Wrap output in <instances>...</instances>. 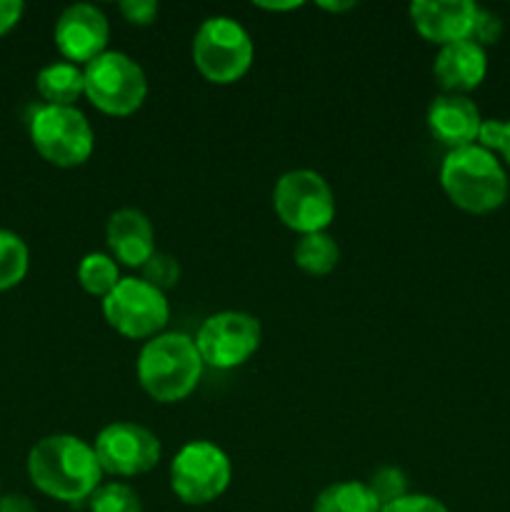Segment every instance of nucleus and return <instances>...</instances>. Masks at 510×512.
<instances>
[{
  "instance_id": "f257e3e1",
  "label": "nucleus",
  "mask_w": 510,
  "mask_h": 512,
  "mask_svg": "<svg viewBox=\"0 0 510 512\" xmlns=\"http://www.w3.org/2000/svg\"><path fill=\"white\" fill-rule=\"evenodd\" d=\"M103 468L90 443L70 433L38 440L28 453V478L45 498L60 503H88L103 485Z\"/></svg>"
},
{
  "instance_id": "f03ea898",
  "label": "nucleus",
  "mask_w": 510,
  "mask_h": 512,
  "mask_svg": "<svg viewBox=\"0 0 510 512\" xmlns=\"http://www.w3.org/2000/svg\"><path fill=\"white\" fill-rule=\"evenodd\" d=\"M203 360H200L195 340L185 333H160L143 343L135 375L150 400L160 405H175L188 400L203 378Z\"/></svg>"
},
{
  "instance_id": "7ed1b4c3",
  "label": "nucleus",
  "mask_w": 510,
  "mask_h": 512,
  "mask_svg": "<svg viewBox=\"0 0 510 512\" xmlns=\"http://www.w3.org/2000/svg\"><path fill=\"white\" fill-rule=\"evenodd\" d=\"M440 188L463 213L488 215L505 205L510 180L498 155L475 143L445 153L440 163Z\"/></svg>"
},
{
  "instance_id": "20e7f679",
  "label": "nucleus",
  "mask_w": 510,
  "mask_h": 512,
  "mask_svg": "<svg viewBox=\"0 0 510 512\" xmlns=\"http://www.w3.org/2000/svg\"><path fill=\"white\" fill-rule=\"evenodd\" d=\"M190 55L195 70L208 83L233 85L253 68L255 43L238 20L230 15H213L195 30Z\"/></svg>"
},
{
  "instance_id": "39448f33",
  "label": "nucleus",
  "mask_w": 510,
  "mask_h": 512,
  "mask_svg": "<svg viewBox=\"0 0 510 512\" xmlns=\"http://www.w3.org/2000/svg\"><path fill=\"white\" fill-rule=\"evenodd\" d=\"M30 143L55 168H80L95 150V130L83 110L38 105L28 118Z\"/></svg>"
},
{
  "instance_id": "423d86ee",
  "label": "nucleus",
  "mask_w": 510,
  "mask_h": 512,
  "mask_svg": "<svg viewBox=\"0 0 510 512\" xmlns=\"http://www.w3.org/2000/svg\"><path fill=\"white\" fill-rule=\"evenodd\" d=\"M85 98L110 118H128L148 98V78L138 60L123 50H105L83 68Z\"/></svg>"
},
{
  "instance_id": "0eeeda50",
  "label": "nucleus",
  "mask_w": 510,
  "mask_h": 512,
  "mask_svg": "<svg viewBox=\"0 0 510 512\" xmlns=\"http://www.w3.org/2000/svg\"><path fill=\"white\" fill-rule=\"evenodd\" d=\"M273 210L288 230L303 235L325 233L335 220V193L315 170H288L273 188Z\"/></svg>"
},
{
  "instance_id": "6e6552de",
  "label": "nucleus",
  "mask_w": 510,
  "mask_h": 512,
  "mask_svg": "<svg viewBox=\"0 0 510 512\" xmlns=\"http://www.w3.org/2000/svg\"><path fill=\"white\" fill-rule=\"evenodd\" d=\"M233 480L228 453L210 440H190L170 460V490L185 505H210Z\"/></svg>"
},
{
  "instance_id": "1a4fd4ad",
  "label": "nucleus",
  "mask_w": 510,
  "mask_h": 512,
  "mask_svg": "<svg viewBox=\"0 0 510 512\" xmlns=\"http://www.w3.org/2000/svg\"><path fill=\"white\" fill-rule=\"evenodd\" d=\"M100 303L105 323L128 340L148 343L155 335L165 333L170 320L168 295L143 278H123Z\"/></svg>"
},
{
  "instance_id": "9d476101",
  "label": "nucleus",
  "mask_w": 510,
  "mask_h": 512,
  "mask_svg": "<svg viewBox=\"0 0 510 512\" xmlns=\"http://www.w3.org/2000/svg\"><path fill=\"white\" fill-rule=\"evenodd\" d=\"M193 340L205 368L235 370L258 353L263 328L255 315L243 310H220L203 320Z\"/></svg>"
},
{
  "instance_id": "9b49d317",
  "label": "nucleus",
  "mask_w": 510,
  "mask_h": 512,
  "mask_svg": "<svg viewBox=\"0 0 510 512\" xmlns=\"http://www.w3.org/2000/svg\"><path fill=\"white\" fill-rule=\"evenodd\" d=\"M98 463L105 475L113 478H138L150 473L163 458V445L160 438L145 425L118 423L105 425L93 443Z\"/></svg>"
},
{
  "instance_id": "f8f14e48",
  "label": "nucleus",
  "mask_w": 510,
  "mask_h": 512,
  "mask_svg": "<svg viewBox=\"0 0 510 512\" xmlns=\"http://www.w3.org/2000/svg\"><path fill=\"white\" fill-rule=\"evenodd\" d=\"M53 40L65 63L85 68V65L93 63L98 55H103L105 50H108V15H105L98 5H68V8L58 15V20H55Z\"/></svg>"
},
{
  "instance_id": "ddd939ff",
  "label": "nucleus",
  "mask_w": 510,
  "mask_h": 512,
  "mask_svg": "<svg viewBox=\"0 0 510 512\" xmlns=\"http://www.w3.org/2000/svg\"><path fill=\"white\" fill-rule=\"evenodd\" d=\"M475 13L473 0H415L408 8L415 33L438 48L470 40Z\"/></svg>"
},
{
  "instance_id": "4468645a",
  "label": "nucleus",
  "mask_w": 510,
  "mask_h": 512,
  "mask_svg": "<svg viewBox=\"0 0 510 512\" xmlns=\"http://www.w3.org/2000/svg\"><path fill=\"white\" fill-rule=\"evenodd\" d=\"M425 125H428L430 138L450 153V150L478 143L483 115L468 95L440 93L438 98L430 100L425 110Z\"/></svg>"
},
{
  "instance_id": "2eb2a0df",
  "label": "nucleus",
  "mask_w": 510,
  "mask_h": 512,
  "mask_svg": "<svg viewBox=\"0 0 510 512\" xmlns=\"http://www.w3.org/2000/svg\"><path fill=\"white\" fill-rule=\"evenodd\" d=\"M105 243L115 263L125 268H143L155 255V228L138 208L115 210L105 225Z\"/></svg>"
},
{
  "instance_id": "dca6fc26",
  "label": "nucleus",
  "mask_w": 510,
  "mask_h": 512,
  "mask_svg": "<svg viewBox=\"0 0 510 512\" xmlns=\"http://www.w3.org/2000/svg\"><path fill=\"white\" fill-rule=\"evenodd\" d=\"M433 75L443 93L468 95L480 88L488 75V53L475 40L445 45L435 55Z\"/></svg>"
},
{
  "instance_id": "f3484780",
  "label": "nucleus",
  "mask_w": 510,
  "mask_h": 512,
  "mask_svg": "<svg viewBox=\"0 0 510 512\" xmlns=\"http://www.w3.org/2000/svg\"><path fill=\"white\" fill-rule=\"evenodd\" d=\"M35 88L43 98L45 105H63V108H75L80 98H85V75L80 65L65 63H50L40 68L38 78H35Z\"/></svg>"
},
{
  "instance_id": "a211bd4d",
  "label": "nucleus",
  "mask_w": 510,
  "mask_h": 512,
  "mask_svg": "<svg viewBox=\"0 0 510 512\" xmlns=\"http://www.w3.org/2000/svg\"><path fill=\"white\" fill-rule=\"evenodd\" d=\"M313 512H380V503L360 480H340L320 490Z\"/></svg>"
},
{
  "instance_id": "6ab92c4d",
  "label": "nucleus",
  "mask_w": 510,
  "mask_h": 512,
  "mask_svg": "<svg viewBox=\"0 0 510 512\" xmlns=\"http://www.w3.org/2000/svg\"><path fill=\"white\" fill-rule=\"evenodd\" d=\"M293 260L305 275H313V278H325V275L333 273L340 263V248L335 243L333 235L328 233H313L303 235V238L295 243Z\"/></svg>"
},
{
  "instance_id": "aec40b11",
  "label": "nucleus",
  "mask_w": 510,
  "mask_h": 512,
  "mask_svg": "<svg viewBox=\"0 0 510 512\" xmlns=\"http://www.w3.org/2000/svg\"><path fill=\"white\" fill-rule=\"evenodd\" d=\"M78 285L93 298L103 300L105 295L113 293L115 285L120 283V265L110 253H88L80 258L78 270Z\"/></svg>"
},
{
  "instance_id": "412c9836",
  "label": "nucleus",
  "mask_w": 510,
  "mask_h": 512,
  "mask_svg": "<svg viewBox=\"0 0 510 512\" xmlns=\"http://www.w3.org/2000/svg\"><path fill=\"white\" fill-rule=\"evenodd\" d=\"M30 268V250L13 230L0 228V293L25 280Z\"/></svg>"
},
{
  "instance_id": "4be33fe9",
  "label": "nucleus",
  "mask_w": 510,
  "mask_h": 512,
  "mask_svg": "<svg viewBox=\"0 0 510 512\" xmlns=\"http://www.w3.org/2000/svg\"><path fill=\"white\" fill-rule=\"evenodd\" d=\"M90 512H143V500L138 490L130 488L128 483H103L88 500Z\"/></svg>"
},
{
  "instance_id": "5701e85b",
  "label": "nucleus",
  "mask_w": 510,
  "mask_h": 512,
  "mask_svg": "<svg viewBox=\"0 0 510 512\" xmlns=\"http://www.w3.org/2000/svg\"><path fill=\"white\" fill-rule=\"evenodd\" d=\"M365 485H368L370 493L375 495L380 508H385V505L395 503V500L405 498V495L410 493L408 475L400 468H395V465H383V468H378L368 480H365Z\"/></svg>"
},
{
  "instance_id": "b1692460",
  "label": "nucleus",
  "mask_w": 510,
  "mask_h": 512,
  "mask_svg": "<svg viewBox=\"0 0 510 512\" xmlns=\"http://www.w3.org/2000/svg\"><path fill=\"white\" fill-rule=\"evenodd\" d=\"M140 273H143L140 278H143L145 283H150L153 288L168 293L170 288L178 285L180 263L170 253H160V250H155V255L143 265V268H140Z\"/></svg>"
},
{
  "instance_id": "393cba45",
  "label": "nucleus",
  "mask_w": 510,
  "mask_h": 512,
  "mask_svg": "<svg viewBox=\"0 0 510 512\" xmlns=\"http://www.w3.org/2000/svg\"><path fill=\"white\" fill-rule=\"evenodd\" d=\"M478 145L490 150L493 155H498L500 163H505L510 168V120H483L478 133Z\"/></svg>"
},
{
  "instance_id": "a878e982",
  "label": "nucleus",
  "mask_w": 510,
  "mask_h": 512,
  "mask_svg": "<svg viewBox=\"0 0 510 512\" xmlns=\"http://www.w3.org/2000/svg\"><path fill=\"white\" fill-rule=\"evenodd\" d=\"M503 35V20H500L498 13L488 8H480L475 13V23H473V33H470V40L480 45V48H488V45H495Z\"/></svg>"
},
{
  "instance_id": "bb28decb",
  "label": "nucleus",
  "mask_w": 510,
  "mask_h": 512,
  "mask_svg": "<svg viewBox=\"0 0 510 512\" xmlns=\"http://www.w3.org/2000/svg\"><path fill=\"white\" fill-rule=\"evenodd\" d=\"M118 10L125 23L135 25V28H148L158 20L160 5L155 0H123Z\"/></svg>"
},
{
  "instance_id": "cd10ccee",
  "label": "nucleus",
  "mask_w": 510,
  "mask_h": 512,
  "mask_svg": "<svg viewBox=\"0 0 510 512\" xmlns=\"http://www.w3.org/2000/svg\"><path fill=\"white\" fill-rule=\"evenodd\" d=\"M380 512H450L438 498L425 493H408L405 498L380 508Z\"/></svg>"
},
{
  "instance_id": "c85d7f7f",
  "label": "nucleus",
  "mask_w": 510,
  "mask_h": 512,
  "mask_svg": "<svg viewBox=\"0 0 510 512\" xmlns=\"http://www.w3.org/2000/svg\"><path fill=\"white\" fill-rule=\"evenodd\" d=\"M23 0H0V35L10 33L23 18Z\"/></svg>"
},
{
  "instance_id": "c756f323",
  "label": "nucleus",
  "mask_w": 510,
  "mask_h": 512,
  "mask_svg": "<svg viewBox=\"0 0 510 512\" xmlns=\"http://www.w3.org/2000/svg\"><path fill=\"white\" fill-rule=\"evenodd\" d=\"M0 512H38V508H35V503L28 495L10 493L0 495Z\"/></svg>"
},
{
  "instance_id": "7c9ffc66",
  "label": "nucleus",
  "mask_w": 510,
  "mask_h": 512,
  "mask_svg": "<svg viewBox=\"0 0 510 512\" xmlns=\"http://www.w3.org/2000/svg\"><path fill=\"white\" fill-rule=\"evenodd\" d=\"M258 10H265V13H288V10L303 8L300 0H290V3H253Z\"/></svg>"
},
{
  "instance_id": "2f4dec72",
  "label": "nucleus",
  "mask_w": 510,
  "mask_h": 512,
  "mask_svg": "<svg viewBox=\"0 0 510 512\" xmlns=\"http://www.w3.org/2000/svg\"><path fill=\"white\" fill-rule=\"evenodd\" d=\"M320 10H328V13H348L355 8V3H318Z\"/></svg>"
}]
</instances>
